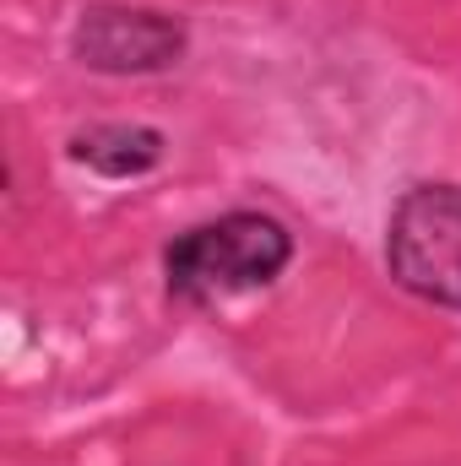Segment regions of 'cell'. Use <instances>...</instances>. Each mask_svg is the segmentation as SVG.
<instances>
[{"mask_svg": "<svg viewBox=\"0 0 461 466\" xmlns=\"http://www.w3.org/2000/svg\"><path fill=\"white\" fill-rule=\"evenodd\" d=\"M293 260V233L271 212H223L174 233L163 249V288L174 304L207 309L239 293L271 288Z\"/></svg>", "mask_w": 461, "mask_h": 466, "instance_id": "1", "label": "cell"}, {"mask_svg": "<svg viewBox=\"0 0 461 466\" xmlns=\"http://www.w3.org/2000/svg\"><path fill=\"white\" fill-rule=\"evenodd\" d=\"M190 49V27L179 11H158V5H119L98 0L77 16L71 27V55L98 71V76H152L179 66Z\"/></svg>", "mask_w": 461, "mask_h": 466, "instance_id": "3", "label": "cell"}, {"mask_svg": "<svg viewBox=\"0 0 461 466\" xmlns=\"http://www.w3.org/2000/svg\"><path fill=\"white\" fill-rule=\"evenodd\" d=\"M71 163H82L87 174L98 179H141L163 163L169 152V136L158 125H130V119H104V125H87L77 130L71 141Z\"/></svg>", "mask_w": 461, "mask_h": 466, "instance_id": "4", "label": "cell"}, {"mask_svg": "<svg viewBox=\"0 0 461 466\" xmlns=\"http://www.w3.org/2000/svg\"><path fill=\"white\" fill-rule=\"evenodd\" d=\"M385 271L424 304L461 315V185H407L385 218Z\"/></svg>", "mask_w": 461, "mask_h": 466, "instance_id": "2", "label": "cell"}]
</instances>
